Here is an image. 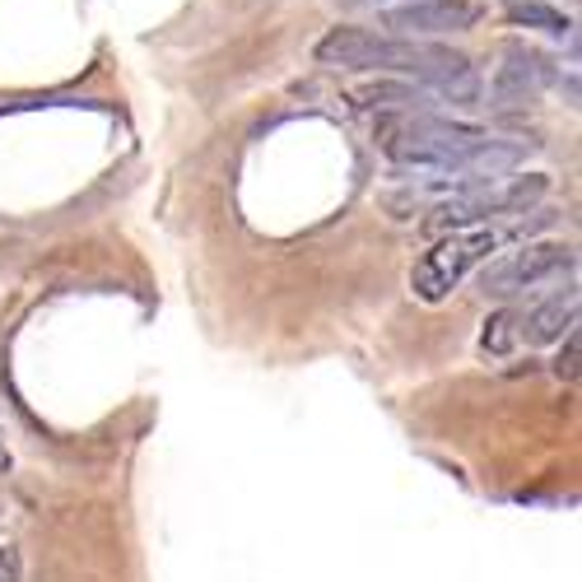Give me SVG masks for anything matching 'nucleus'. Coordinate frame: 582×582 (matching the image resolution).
<instances>
[{
  "mask_svg": "<svg viewBox=\"0 0 582 582\" xmlns=\"http://www.w3.org/2000/svg\"><path fill=\"white\" fill-rule=\"evenodd\" d=\"M317 66L331 71H397L414 75L429 94L452 98V103H475L481 98V75H475L471 56L439 47V43H420V37H401V33H373L355 24H336L317 37Z\"/></svg>",
  "mask_w": 582,
  "mask_h": 582,
  "instance_id": "1",
  "label": "nucleus"
},
{
  "mask_svg": "<svg viewBox=\"0 0 582 582\" xmlns=\"http://www.w3.org/2000/svg\"><path fill=\"white\" fill-rule=\"evenodd\" d=\"M485 136L489 131L471 127V121H448V117H429V112H401V117L378 121V150L391 163L433 169V173H452L456 159L475 150Z\"/></svg>",
  "mask_w": 582,
  "mask_h": 582,
  "instance_id": "2",
  "label": "nucleus"
},
{
  "mask_svg": "<svg viewBox=\"0 0 582 582\" xmlns=\"http://www.w3.org/2000/svg\"><path fill=\"white\" fill-rule=\"evenodd\" d=\"M498 247L494 228H462V234H443L429 252L414 261L410 270V289L420 294L424 303H443L471 266H481L489 252Z\"/></svg>",
  "mask_w": 582,
  "mask_h": 582,
  "instance_id": "3",
  "label": "nucleus"
},
{
  "mask_svg": "<svg viewBox=\"0 0 582 582\" xmlns=\"http://www.w3.org/2000/svg\"><path fill=\"white\" fill-rule=\"evenodd\" d=\"M564 270H573V247L527 242V247H517V252H504L498 261H489L481 276V289L489 299H513V294H522V289H536L554 276H564Z\"/></svg>",
  "mask_w": 582,
  "mask_h": 582,
  "instance_id": "4",
  "label": "nucleus"
},
{
  "mask_svg": "<svg viewBox=\"0 0 582 582\" xmlns=\"http://www.w3.org/2000/svg\"><path fill=\"white\" fill-rule=\"evenodd\" d=\"M485 19L475 0H410L401 10L382 14V29L401 37H443V33H466Z\"/></svg>",
  "mask_w": 582,
  "mask_h": 582,
  "instance_id": "5",
  "label": "nucleus"
},
{
  "mask_svg": "<svg viewBox=\"0 0 582 582\" xmlns=\"http://www.w3.org/2000/svg\"><path fill=\"white\" fill-rule=\"evenodd\" d=\"M550 85V61L522 47V43H508L504 47V66L494 75V103L508 108V103H531L540 89Z\"/></svg>",
  "mask_w": 582,
  "mask_h": 582,
  "instance_id": "6",
  "label": "nucleus"
},
{
  "mask_svg": "<svg viewBox=\"0 0 582 582\" xmlns=\"http://www.w3.org/2000/svg\"><path fill=\"white\" fill-rule=\"evenodd\" d=\"M522 336L527 345H550L559 341L569 326H578V289H564V294H554L550 303H540L531 317H522Z\"/></svg>",
  "mask_w": 582,
  "mask_h": 582,
  "instance_id": "7",
  "label": "nucleus"
},
{
  "mask_svg": "<svg viewBox=\"0 0 582 582\" xmlns=\"http://www.w3.org/2000/svg\"><path fill=\"white\" fill-rule=\"evenodd\" d=\"M517 341H522V313L517 308H504V313H494L489 322H485V355H494V359H504V355H513L517 349Z\"/></svg>",
  "mask_w": 582,
  "mask_h": 582,
  "instance_id": "8",
  "label": "nucleus"
},
{
  "mask_svg": "<svg viewBox=\"0 0 582 582\" xmlns=\"http://www.w3.org/2000/svg\"><path fill=\"white\" fill-rule=\"evenodd\" d=\"M508 19L517 29H540V33H569V14H559L546 0H517L508 6Z\"/></svg>",
  "mask_w": 582,
  "mask_h": 582,
  "instance_id": "9",
  "label": "nucleus"
},
{
  "mask_svg": "<svg viewBox=\"0 0 582 582\" xmlns=\"http://www.w3.org/2000/svg\"><path fill=\"white\" fill-rule=\"evenodd\" d=\"M355 98H359V108H414L420 103V94L410 85H368Z\"/></svg>",
  "mask_w": 582,
  "mask_h": 582,
  "instance_id": "10",
  "label": "nucleus"
},
{
  "mask_svg": "<svg viewBox=\"0 0 582 582\" xmlns=\"http://www.w3.org/2000/svg\"><path fill=\"white\" fill-rule=\"evenodd\" d=\"M578 364H582V341H578V331H569L564 355L554 359V378H559V382H578Z\"/></svg>",
  "mask_w": 582,
  "mask_h": 582,
  "instance_id": "11",
  "label": "nucleus"
},
{
  "mask_svg": "<svg viewBox=\"0 0 582 582\" xmlns=\"http://www.w3.org/2000/svg\"><path fill=\"white\" fill-rule=\"evenodd\" d=\"M0 582H19V550L14 546L0 550Z\"/></svg>",
  "mask_w": 582,
  "mask_h": 582,
  "instance_id": "12",
  "label": "nucleus"
}]
</instances>
